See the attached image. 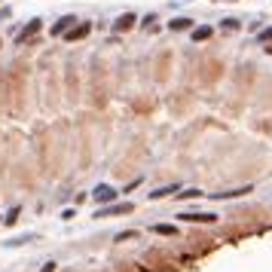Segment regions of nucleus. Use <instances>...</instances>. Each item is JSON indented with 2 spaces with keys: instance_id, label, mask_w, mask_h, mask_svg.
I'll use <instances>...</instances> for the list:
<instances>
[{
  "instance_id": "obj_1",
  "label": "nucleus",
  "mask_w": 272,
  "mask_h": 272,
  "mask_svg": "<svg viewBox=\"0 0 272 272\" xmlns=\"http://www.w3.org/2000/svg\"><path fill=\"white\" fill-rule=\"evenodd\" d=\"M132 202H119V205H107V208H98L95 217H110V214H132Z\"/></svg>"
},
{
  "instance_id": "obj_2",
  "label": "nucleus",
  "mask_w": 272,
  "mask_h": 272,
  "mask_svg": "<svg viewBox=\"0 0 272 272\" xmlns=\"http://www.w3.org/2000/svg\"><path fill=\"white\" fill-rule=\"evenodd\" d=\"M37 31H40V18H31V21H28V28L18 34V46H24L28 40H34V37H37Z\"/></svg>"
},
{
  "instance_id": "obj_3",
  "label": "nucleus",
  "mask_w": 272,
  "mask_h": 272,
  "mask_svg": "<svg viewBox=\"0 0 272 272\" xmlns=\"http://www.w3.org/2000/svg\"><path fill=\"white\" fill-rule=\"evenodd\" d=\"M92 196H95L98 202H113V199H116V190H113V187H107V184H98Z\"/></svg>"
},
{
  "instance_id": "obj_4",
  "label": "nucleus",
  "mask_w": 272,
  "mask_h": 272,
  "mask_svg": "<svg viewBox=\"0 0 272 272\" xmlns=\"http://www.w3.org/2000/svg\"><path fill=\"white\" fill-rule=\"evenodd\" d=\"M135 21H138V18H135L132 12H122V15H119V18L113 21V31H119V34H122V31H129V28H135Z\"/></svg>"
},
{
  "instance_id": "obj_5",
  "label": "nucleus",
  "mask_w": 272,
  "mask_h": 272,
  "mask_svg": "<svg viewBox=\"0 0 272 272\" xmlns=\"http://www.w3.org/2000/svg\"><path fill=\"white\" fill-rule=\"evenodd\" d=\"M89 31H92V24H89V21H80L77 28H70V31H67V40H70V43H73V40H83Z\"/></svg>"
},
{
  "instance_id": "obj_6",
  "label": "nucleus",
  "mask_w": 272,
  "mask_h": 272,
  "mask_svg": "<svg viewBox=\"0 0 272 272\" xmlns=\"http://www.w3.org/2000/svg\"><path fill=\"white\" fill-rule=\"evenodd\" d=\"M73 21H77L73 15H64V18H58V21H55V28H52V34L58 37V34H64V31H70V28H73Z\"/></svg>"
},
{
  "instance_id": "obj_7",
  "label": "nucleus",
  "mask_w": 272,
  "mask_h": 272,
  "mask_svg": "<svg viewBox=\"0 0 272 272\" xmlns=\"http://www.w3.org/2000/svg\"><path fill=\"white\" fill-rule=\"evenodd\" d=\"M208 37H211V28H208V24L193 28V43H202V40H208Z\"/></svg>"
},
{
  "instance_id": "obj_8",
  "label": "nucleus",
  "mask_w": 272,
  "mask_h": 272,
  "mask_svg": "<svg viewBox=\"0 0 272 272\" xmlns=\"http://www.w3.org/2000/svg\"><path fill=\"white\" fill-rule=\"evenodd\" d=\"M181 217H184V220H193V224H196V220H199V224H214V220H217L214 214H181Z\"/></svg>"
},
{
  "instance_id": "obj_9",
  "label": "nucleus",
  "mask_w": 272,
  "mask_h": 272,
  "mask_svg": "<svg viewBox=\"0 0 272 272\" xmlns=\"http://www.w3.org/2000/svg\"><path fill=\"white\" fill-rule=\"evenodd\" d=\"M251 193V187H242V190H227V193H214V199H233V196H245Z\"/></svg>"
},
{
  "instance_id": "obj_10",
  "label": "nucleus",
  "mask_w": 272,
  "mask_h": 272,
  "mask_svg": "<svg viewBox=\"0 0 272 272\" xmlns=\"http://www.w3.org/2000/svg\"><path fill=\"white\" fill-rule=\"evenodd\" d=\"M153 230H156L159 236H178V227H171V224H156Z\"/></svg>"
},
{
  "instance_id": "obj_11",
  "label": "nucleus",
  "mask_w": 272,
  "mask_h": 272,
  "mask_svg": "<svg viewBox=\"0 0 272 272\" xmlns=\"http://www.w3.org/2000/svg\"><path fill=\"white\" fill-rule=\"evenodd\" d=\"M193 24V18H171V31H187Z\"/></svg>"
},
{
  "instance_id": "obj_12",
  "label": "nucleus",
  "mask_w": 272,
  "mask_h": 272,
  "mask_svg": "<svg viewBox=\"0 0 272 272\" xmlns=\"http://www.w3.org/2000/svg\"><path fill=\"white\" fill-rule=\"evenodd\" d=\"M178 187H162V190H156V193H150V199H162V196H171Z\"/></svg>"
},
{
  "instance_id": "obj_13",
  "label": "nucleus",
  "mask_w": 272,
  "mask_h": 272,
  "mask_svg": "<svg viewBox=\"0 0 272 272\" xmlns=\"http://www.w3.org/2000/svg\"><path fill=\"white\" fill-rule=\"evenodd\" d=\"M196 196H202V190H184L181 193V199H196Z\"/></svg>"
},
{
  "instance_id": "obj_14",
  "label": "nucleus",
  "mask_w": 272,
  "mask_h": 272,
  "mask_svg": "<svg viewBox=\"0 0 272 272\" xmlns=\"http://www.w3.org/2000/svg\"><path fill=\"white\" fill-rule=\"evenodd\" d=\"M224 28H230V31H236V28H239V18H224Z\"/></svg>"
},
{
  "instance_id": "obj_15",
  "label": "nucleus",
  "mask_w": 272,
  "mask_h": 272,
  "mask_svg": "<svg viewBox=\"0 0 272 272\" xmlns=\"http://www.w3.org/2000/svg\"><path fill=\"white\" fill-rule=\"evenodd\" d=\"M135 236H138V233H135V230H129V233H119V236H116V242H122V239H135Z\"/></svg>"
},
{
  "instance_id": "obj_16",
  "label": "nucleus",
  "mask_w": 272,
  "mask_h": 272,
  "mask_svg": "<svg viewBox=\"0 0 272 272\" xmlns=\"http://www.w3.org/2000/svg\"><path fill=\"white\" fill-rule=\"evenodd\" d=\"M15 220H18V208H12V211H9V217H6V224H15Z\"/></svg>"
},
{
  "instance_id": "obj_17",
  "label": "nucleus",
  "mask_w": 272,
  "mask_h": 272,
  "mask_svg": "<svg viewBox=\"0 0 272 272\" xmlns=\"http://www.w3.org/2000/svg\"><path fill=\"white\" fill-rule=\"evenodd\" d=\"M260 40H272V28H266V31H260Z\"/></svg>"
},
{
  "instance_id": "obj_18",
  "label": "nucleus",
  "mask_w": 272,
  "mask_h": 272,
  "mask_svg": "<svg viewBox=\"0 0 272 272\" xmlns=\"http://www.w3.org/2000/svg\"><path fill=\"white\" fill-rule=\"evenodd\" d=\"M40 272H55V263H52V260H49V263H43V269Z\"/></svg>"
}]
</instances>
